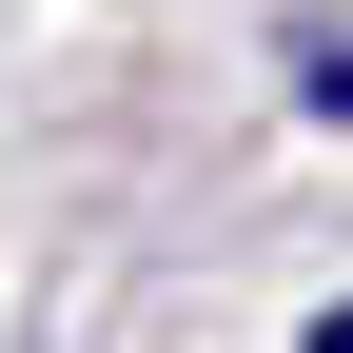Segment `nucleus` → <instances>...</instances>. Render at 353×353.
<instances>
[{
	"label": "nucleus",
	"mask_w": 353,
	"mask_h": 353,
	"mask_svg": "<svg viewBox=\"0 0 353 353\" xmlns=\"http://www.w3.org/2000/svg\"><path fill=\"white\" fill-rule=\"evenodd\" d=\"M294 99H314V118H353V20H314V39H294Z\"/></svg>",
	"instance_id": "f257e3e1"
}]
</instances>
